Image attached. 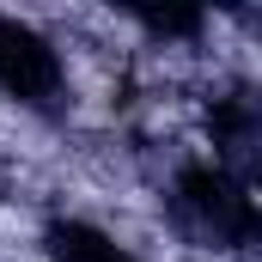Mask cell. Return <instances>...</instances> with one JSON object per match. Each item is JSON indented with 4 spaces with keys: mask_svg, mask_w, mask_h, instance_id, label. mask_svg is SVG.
<instances>
[{
    "mask_svg": "<svg viewBox=\"0 0 262 262\" xmlns=\"http://www.w3.org/2000/svg\"><path fill=\"white\" fill-rule=\"evenodd\" d=\"M207 140H213V165L256 195L262 189V104L250 92H220L207 104Z\"/></svg>",
    "mask_w": 262,
    "mask_h": 262,
    "instance_id": "3957f363",
    "label": "cell"
},
{
    "mask_svg": "<svg viewBox=\"0 0 262 262\" xmlns=\"http://www.w3.org/2000/svg\"><path fill=\"white\" fill-rule=\"evenodd\" d=\"M128 18L146 37H201V25H207L201 6H128Z\"/></svg>",
    "mask_w": 262,
    "mask_h": 262,
    "instance_id": "5b68a950",
    "label": "cell"
},
{
    "mask_svg": "<svg viewBox=\"0 0 262 262\" xmlns=\"http://www.w3.org/2000/svg\"><path fill=\"white\" fill-rule=\"evenodd\" d=\"M43 256L49 262H140L128 244H116L92 220H49L43 226Z\"/></svg>",
    "mask_w": 262,
    "mask_h": 262,
    "instance_id": "277c9868",
    "label": "cell"
},
{
    "mask_svg": "<svg viewBox=\"0 0 262 262\" xmlns=\"http://www.w3.org/2000/svg\"><path fill=\"white\" fill-rule=\"evenodd\" d=\"M0 92L25 110H55L67 92L61 49L18 12H0Z\"/></svg>",
    "mask_w": 262,
    "mask_h": 262,
    "instance_id": "7a4b0ae2",
    "label": "cell"
},
{
    "mask_svg": "<svg viewBox=\"0 0 262 262\" xmlns=\"http://www.w3.org/2000/svg\"><path fill=\"white\" fill-rule=\"evenodd\" d=\"M171 220L201 250H256L262 244V201L226 177L220 165H183L171 183Z\"/></svg>",
    "mask_w": 262,
    "mask_h": 262,
    "instance_id": "6da1fadb",
    "label": "cell"
}]
</instances>
